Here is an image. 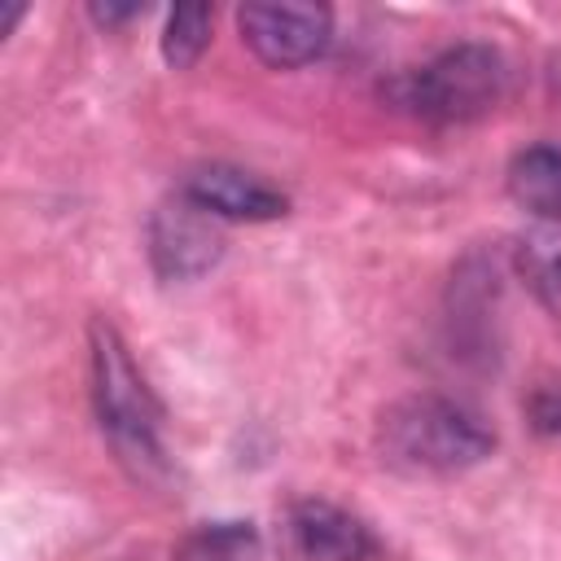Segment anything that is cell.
<instances>
[{"instance_id": "cell-1", "label": "cell", "mask_w": 561, "mask_h": 561, "mask_svg": "<svg viewBox=\"0 0 561 561\" xmlns=\"http://www.w3.org/2000/svg\"><path fill=\"white\" fill-rule=\"evenodd\" d=\"M381 447L390 465L412 473H456L491 456L495 434L456 399L412 394L381 416Z\"/></svg>"}, {"instance_id": "cell-2", "label": "cell", "mask_w": 561, "mask_h": 561, "mask_svg": "<svg viewBox=\"0 0 561 561\" xmlns=\"http://www.w3.org/2000/svg\"><path fill=\"white\" fill-rule=\"evenodd\" d=\"M92 394H96L101 430L110 434L118 456L136 460V465H158L162 460V447H158L162 412H158L145 377L136 373L123 337L101 316L92 320Z\"/></svg>"}, {"instance_id": "cell-3", "label": "cell", "mask_w": 561, "mask_h": 561, "mask_svg": "<svg viewBox=\"0 0 561 561\" xmlns=\"http://www.w3.org/2000/svg\"><path fill=\"white\" fill-rule=\"evenodd\" d=\"M504 79V57L491 44H451L403 79V105L434 123H469L495 110Z\"/></svg>"}, {"instance_id": "cell-4", "label": "cell", "mask_w": 561, "mask_h": 561, "mask_svg": "<svg viewBox=\"0 0 561 561\" xmlns=\"http://www.w3.org/2000/svg\"><path fill=\"white\" fill-rule=\"evenodd\" d=\"M237 31L259 61L276 70H294L324 57L333 39V13L324 4H298V0H250L237 9Z\"/></svg>"}, {"instance_id": "cell-5", "label": "cell", "mask_w": 561, "mask_h": 561, "mask_svg": "<svg viewBox=\"0 0 561 561\" xmlns=\"http://www.w3.org/2000/svg\"><path fill=\"white\" fill-rule=\"evenodd\" d=\"M280 548L289 561H364L373 552V535L329 500H298L280 522Z\"/></svg>"}, {"instance_id": "cell-6", "label": "cell", "mask_w": 561, "mask_h": 561, "mask_svg": "<svg viewBox=\"0 0 561 561\" xmlns=\"http://www.w3.org/2000/svg\"><path fill=\"white\" fill-rule=\"evenodd\" d=\"M184 202H193L197 210H206L210 219H280L289 210V197L280 188H272L267 180L241 171V167H224V162H210V167H197L188 180H184Z\"/></svg>"}, {"instance_id": "cell-7", "label": "cell", "mask_w": 561, "mask_h": 561, "mask_svg": "<svg viewBox=\"0 0 561 561\" xmlns=\"http://www.w3.org/2000/svg\"><path fill=\"white\" fill-rule=\"evenodd\" d=\"M224 250V237L215 232L210 215L197 210L193 202H175V206H162L149 224V254H153V267L171 280H193L202 276Z\"/></svg>"}, {"instance_id": "cell-8", "label": "cell", "mask_w": 561, "mask_h": 561, "mask_svg": "<svg viewBox=\"0 0 561 561\" xmlns=\"http://www.w3.org/2000/svg\"><path fill=\"white\" fill-rule=\"evenodd\" d=\"M508 193L539 224H561V145H530L508 162Z\"/></svg>"}, {"instance_id": "cell-9", "label": "cell", "mask_w": 561, "mask_h": 561, "mask_svg": "<svg viewBox=\"0 0 561 561\" xmlns=\"http://www.w3.org/2000/svg\"><path fill=\"white\" fill-rule=\"evenodd\" d=\"M517 272L535 289V298L561 316V224H539L517 241Z\"/></svg>"}, {"instance_id": "cell-10", "label": "cell", "mask_w": 561, "mask_h": 561, "mask_svg": "<svg viewBox=\"0 0 561 561\" xmlns=\"http://www.w3.org/2000/svg\"><path fill=\"white\" fill-rule=\"evenodd\" d=\"M210 22H215L210 4H175L167 13V31H162V57H167V66L188 70L206 53V44H210Z\"/></svg>"}, {"instance_id": "cell-11", "label": "cell", "mask_w": 561, "mask_h": 561, "mask_svg": "<svg viewBox=\"0 0 561 561\" xmlns=\"http://www.w3.org/2000/svg\"><path fill=\"white\" fill-rule=\"evenodd\" d=\"M180 561H259V535L245 522H215L180 543Z\"/></svg>"}, {"instance_id": "cell-12", "label": "cell", "mask_w": 561, "mask_h": 561, "mask_svg": "<svg viewBox=\"0 0 561 561\" xmlns=\"http://www.w3.org/2000/svg\"><path fill=\"white\" fill-rule=\"evenodd\" d=\"M526 416L539 434H561V381H543L535 386L530 403H526Z\"/></svg>"}, {"instance_id": "cell-13", "label": "cell", "mask_w": 561, "mask_h": 561, "mask_svg": "<svg viewBox=\"0 0 561 561\" xmlns=\"http://www.w3.org/2000/svg\"><path fill=\"white\" fill-rule=\"evenodd\" d=\"M136 13H145V4H92V18L105 22V26H114L123 18H136Z\"/></svg>"}]
</instances>
